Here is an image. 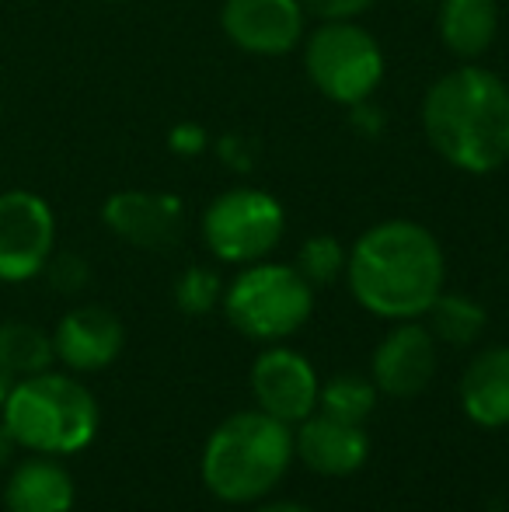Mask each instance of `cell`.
I'll return each instance as SVG.
<instances>
[{"label": "cell", "instance_id": "obj_1", "mask_svg": "<svg viewBox=\"0 0 509 512\" xmlns=\"http://www.w3.org/2000/svg\"><path fill=\"white\" fill-rule=\"evenodd\" d=\"M447 258L429 227L384 220L356 237L346 258V283L356 304L384 321H419L436 304Z\"/></svg>", "mask_w": 509, "mask_h": 512}, {"label": "cell", "instance_id": "obj_2", "mask_svg": "<svg viewBox=\"0 0 509 512\" xmlns=\"http://www.w3.org/2000/svg\"><path fill=\"white\" fill-rule=\"evenodd\" d=\"M429 147L468 175H492L509 164V84L496 70L461 63L422 98Z\"/></svg>", "mask_w": 509, "mask_h": 512}, {"label": "cell", "instance_id": "obj_3", "mask_svg": "<svg viewBox=\"0 0 509 512\" xmlns=\"http://www.w3.org/2000/svg\"><path fill=\"white\" fill-rule=\"evenodd\" d=\"M293 460V425L262 408L234 411L213 429L203 450V481L220 502H262L286 478Z\"/></svg>", "mask_w": 509, "mask_h": 512}, {"label": "cell", "instance_id": "obj_4", "mask_svg": "<svg viewBox=\"0 0 509 512\" xmlns=\"http://www.w3.org/2000/svg\"><path fill=\"white\" fill-rule=\"evenodd\" d=\"M0 422L14 436V443L46 457H70L91 446L98 436L102 411L88 387L70 373L42 370L14 380Z\"/></svg>", "mask_w": 509, "mask_h": 512}, {"label": "cell", "instance_id": "obj_5", "mask_svg": "<svg viewBox=\"0 0 509 512\" xmlns=\"http://www.w3.org/2000/svg\"><path fill=\"white\" fill-rule=\"evenodd\" d=\"M224 314L245 338L283 342L307 324L314 310V286L293 265L252 262L224 286Z\"/></svg>", "mask_w": 509, "mask_h": 512}, {"label": "cell", "instance_id": "obj_6", "mask_svg": "<svg viewBox=\"0 0 509 512\" xmlns=\"http://www.w3.org/2000/svg\"><path fill=\"white\" fill-rule=\"evenodd\" d=\"M307 81L335 105L370 102L384 81L381 42L356 21H321L304 35Z\"/></svg>", "mask_w": 509, "mask_h": 512}, {"label": "cell", "instance_id": "obj_7", "mask_svg": "<svg viewBox=\"0 0 509 512\" xmlns=\"http://www.w3.org/2000/svg\"><path fill=\"white\" fill-rule=\"evenodd\" d=\"M286 234V213L262 189H227L206 206L203 241L220 262L252 265L269 258Z\"/></svg>", "mask_w": 509, "mask_h": 512}, {"label": "cell", "instance_id": "obj_8", "mask_svg": "<svg viewBox=\"0 0 509 512\" xmlns=\"http://www.w3.org/2000/svg\"><path fill=\"white\" fill-rule=\"evenodd\" d=\"M53 251V206L28 189L0 192V283H28L42 276Z\"/></svg>", "mask_w": 509, "mask_h": 512}, {"label": "cell", "instance_id": "obj_9", "mask_svg": "<svg viewBox=\"0 0 509 512\" xmlns=\"http://www.w3.org/2000/svg\"><path fill=\"white\" fill-rule=\"evenodd\" d=\"M224 35L252 56H286L304 42L307 11L300 0H224Z\"/></svg>", "mask_w": 509, "mask_h": 512}, {"label": "cell", "instance_id": "obj_10", "mask_svg": "<svg viewBox=\"0 0 509 512\" xmlns=\"http://www.w3.org/2000/svg\"><path fill=\"white\" fill-rule=\"evenodd\" d=\"M252 394L265 415L286 425H300L307 415L318 411V373L300 352L286 345H272L252 363Z\"/></svg>", "mask_w": 509, "mask_h": 512}, {"label": "cell", "instance_id": "obj_11", "mask_svg": "<svg viewBox=\"0 0 509 512\" xmlns=\"http://www.w3.org/2000/svg\"><path fill=\"white\" fill-rule=\"evenodd\" d=\"M182 199L171 192L150 189H123L105 199L102 220L119 241L143 251L171 248L182 234Z\"/></svg>", "mask_w": 509, "mask_h": 512}, {"label": "cell", "instance_id": "obj_12", "mask_svg": "<svg viewBox=\"0 0 509 512\" xmlns=\"http://www.w3.org/2000/svg\"><path fill=\"white\" fill-rule=\"evenodd\" d=\"M436 373V338L426 324L398 321L374 352L370 380L387 398H415Z\"/></svg>", "mask_w": 509, "mask_h": 512}, {"label": "cell", "instance_id": "obj_13", "mask_svg": "<svg viewBox=\"0 0 509 512\" xmlns=\"http://www.w3.org/2000/svg\"><path fill=\"white\" fill-rule=\"evenodd\" d=\"M126 345V328L116 310L102 304H81L60 317L53 331V349L67 370L98 373L119 359Z\"/></svg>", "mask_w": 509, "mask_h": 512}, {"label": "cell", "instance_id": "obj_14", "mask_svg": "<svg viewBox=\"0 0 509 512\" xmlns=\"http://www.w3.org/2000/svg\"><path fill=\"white\" fill-rule=\"evenodd\" d=\"M293 457H300L314 474L325 478H349L370 457L367 429L356 422H342L325 411H314L293 432Z\"/></svg>", "mask_w": 509, "mask_h": 512}, {"label": "cell", "instance_id": "obj_15", "mask_svg": "<svg viewBox=\"0 0 509 512\" xmlns=\"http://www.w3.org/2000/svg\"><path fill=\"white\" fill-rule=\"evenodd\" d=\"M461 408L482 429L509 425V345L478 352L461 377Z\"/></svg>", "mask_w": 509, "mask_h": 512}, {"label": "cell", "instance_id": "obj_16", "mask_svg": "<svg viewBox=\"0 0 509 512\" xmlns=\"http://www.w3.org/2000/svg\"><path fill=\"white\" fill-rule=\"evenodd\" d=\"M77 499V488L70 471L60 464V457H35L21 460L4 485L7 512H70Z\"/></svg>", "mask_w": 509, "mask_h": 512}, {"label": "cell", "instance_id": "obj_17", "mask_svg": "<svg viewBox=\"0 0 509 512\" xmlns=\"http://www.w3.org/2000/svg\"><path fill=\"white\" fill-rule=\"evenodd\" d=\"M440 39L450 56L475 63L492 49L499 35V7L496 0H440Z\"/></svg>", "mask_w": 509, "mask_h": 512}, {"label": "cell", "instance_id": "obj_18", "mask_svg": "<svg viewBox=\"0 0 509 512\" xmlns=\"http://www.w3.org/2000/svg\"><path fill=\"white\" fill-rule=\"evenodd\" d=\"M0 359L11 366L18 380L49 370L56 359L53 335H46L32 321H4L0 324Z\"/></svg>", "mask_w": 509, "mask_h": 512}, {"label": "cell", "instance_id": "obj_19", "mask_svg": "<svg viewBox=\"0 0 509 512\" xmlns=\"http://www.w3.org/2000/svg\"><path fill=\"white\" fill-rule=\"evenodd\" d=\"M429 331L433 338L447 345H471L478 342V335L485 331V307L478 300L464 297V293H440L436 304L426 310Z\"/></svg>", "mask_w": 509, "mask_h": 512}, {"label": "cell", "instance_id": "obj_20", "mask_svg": "<svg viewBox=\"0 0 509 512\" xmlns=\"http://www.w3.org/2000/svg\"><path fill=\"white\" fill-rule=\"evenodd\" d=\"M377 384L370 377H360V373H339L332 377L318 394V411L332 418H342V422H356L363 425L377 408Z\"/></svg>", "mask_w": 509, "mask_h": 512}, {"label": "cell", "instance_id": "obj_21", "mask_svg": "<svg viewBox=\"0 0 509 512\" xmlns=\"http://www.w3.org/2000/svg\"><path fill=\"white\" fill-rule=\"evenodd\" d=\"M346 258H349V251L342 248L339 237L314 234V237H307V241L300 244L297 265H293V269H297L300 276L314 286V290H321V286H332V283H339V279L346 276Z\"/></svg>", "mask_w": 509, "mask_h": 512}, {"label": "cell", "instance_id": "obj_22", "mask_svg": "<svg viewBox=\"0 0 509 512\" xmlns=\"http://www.w3.org/2000/svg\"><path fill=\"white\" fill-rule=\"evenodd\" d=\"M224 300V283L213 269L206 265H189L182 276L175 279V304L182 314L199 317V314H210L213 307H220Z\"/></svg>", "mask_w": 509, "mask_h": 512}, {"label": "cell", "instance_id": "obj_23", "mask_svg": "<svg viewBox=\"0 0 509 512\" xmlns=\"http://www.w3.org/2000/svg\"><path fill=\"white\" fill-rule=\"evenodd\" d=\"M42 276L49 279V286H53L56 293L74 297V293H81L84 286L91 283V265L84 262L81 255H74V251H63V255H56L53 251V258L46 262Z\"/></svg>", "mask_w": 509, "mask_h": 512}, {"label": "cell", "instance_id": "obj_24", "mask_svg": "<svg viewBox=\"0 0 509 512\" xmlns=\"http://www.w3.org/2000/svg\"><path fill=\"white\" fill-rule=\"evenodd\" d=\"M307 18L321 21H356L363 11L374 7V0H300Z\"/></svg>", "mask_w": 509, "mask_h": 512}, {"label": "cell", "instance_id": "obj_25", "mask_svg": "<svg viewBox=\"0 0 509 512\" xmlns=\"http://www.w3.org/2000/svg\"><path fill=\"white\" fill-rule=\"evenodd\" d=\"M168 147H171V154H178V157H196L210 147V136H206V129L199 126V122H178L168 133Z\"/></svg>", "mask_w": 509, "mask_h": 512}, {"label": "cell", "instance_id": "obj_26", "mask_svg": "<svg viewBox=\"0 0 509 512\" xmlns=\"http://www.w3.org/2000/svg\"><path fill=\"white\" fill-rule=\"evenodd\" d=\"M14 450H18V443H14V436L7 432V425L0 422V471L14 460Z\"/></svg>", "mask_w": 509, "mask_h": 512}, {"label": "cell", "instance_id": "obj_27", "mask_svg": "<svg viewBox=\"0 0 509 512\" xmlns=\"http://www.w3.org/2000/svg\"><path fill=\"white\" fill-rule=\"evenodd\" d=\"M14 373H11V366L0 359V408H4V401H7V394H11V387H14Z\"/></svg>", "mask_w": 509, "mask_h": 512}, {"label": "cell", "instance_id": "obj_28", "mask_svg": "<svg viewBox=\"0 0 509 512\" xmlns=\"http://www.w3.org/2000/svg\"><path fill=\"white\" fill-rule=\"evenodd\" d=\"M255 512H311V509L300 506V502H265V506H258Z\"/></svg>", "mask_w": 509, "mask_h": 512}, {"label": "cell", "instance_id": "obj_29", "mask_svg": "<svg viewBox=\"0 0 509 512\" xmlns=\"http://www.w3.org/2000/svg\"><path fill=\"white\" fill-rule=\"evenodd\" d=\"M105 4H123V0H105Z\"/></svg>", "mask_w": 509, "mask_h": 512}, {"label": "cell", "instance_id": "obj_30", "mask_svg": "<svg viewBox=\"0 0 509 512\" xmlns=\"http://www.w3.org/2000/svg\"><path fill=\"white\" fill-rule=\"evenodd\" d=\"M0 115H4V102H0Z\"/></svg>", "mask_w": 509, "mask_h": 512}]
</instances>
